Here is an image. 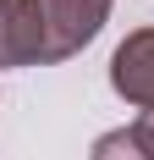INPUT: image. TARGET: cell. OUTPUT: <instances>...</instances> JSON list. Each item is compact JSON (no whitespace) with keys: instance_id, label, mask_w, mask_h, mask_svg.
<instances>
[{"instance_id":"obj_1","label":"cell","mask_w":154,"mask_h":160,"mask_svg":"<svg viewBox=\"0 0 154 160\" xmlns=\"http://www.w3.org/2000/svg\"><path fill=\"white\" fill-rule=\"evenodd\" d=\"M116 0H33L39 11V33H44V66L72 61L77 50H88L99 28L110 22Z\"/></svg>"},{"instance_id":"obj_2","label":"cell","mask_w":154,"mask_h":160,"mask_svg":"<svg viewBox=\"0 0 154 160\" xmlns=\"http://www.w3.org/2000/svg\"><path fill=\"white\" fill-rule=\"evenodd\" d=\"M110 88L138 105V111H154V28H132L110 55Z\"/></svg>"},{"instance_id":"obj_3","label":"cell","mask_w":154,"mask_h":160,"mask_svg":"<svg viewBox=\"0 0 154 160\" xmlns=\"http://www.w3.org/2000/svg\"><path fill=\"white\" fill-rule=\"evenodd\" d=\"M0 66H44V33L33 0H11L0 11Z\"/></svg>"},{"instance_id":"obj_4","label":"cell","mask_w":154,"mask_h":160,"mask_svg":"<svg viewBox=\"0 0 154 160\" xmlns=\"http://www.w3.org/2000/svg\"><path fill=\"white\" fill-rule=\"evenodd\" d=\"M88 160H154V155H149V144L138 138V127H110V132L94 138Z\"/></svg>"},{"instance_id":"obj_5","label":"cell","mask_w":154,"mask_h":160,"mask_svg":"<svg viewBox=\"0 0 154 160\" xmlns=\"http://www.w3.org/2000/svg\"><path fill=\"white\" fill-rule=\"evenodd\" d=\"M132 127H138V138H143V144H149V155H154V111H143L138 122H132Z\"/></svg>"},{"instance_id":"obj_6","label":"cell","mask_w":154,"mask_h":160,"mask_svg":"<svg viewBox=\"0 0 154 160\" xmlns=\"http://www.w3.org/2000/svg\"><path fill=\"white\" fill-rule=\"evenodd\" d=\"M6 6H11V0H0V11H6Z\"/></svg>"}]
</instances>
